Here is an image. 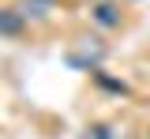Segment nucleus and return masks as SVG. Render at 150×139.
I'll return each instance as SVG.
<instances>
[{
	"mask_svg": "<svg viewBox=\"0 0 150 139\" xmlns=\"http://www.w3.org/2000/svg\"><path fill=\"white\" fill-rule=\"evenodd\" d=\"M26 19L34 15V19H45L49 11H53V0H23V8H19Z\"/></svg>",
	"mask_w": 150,
	"mask_h": 139,
	"instance_id": "nucleus-2",
	"label": "nucleus"
},
{
	"mask_svg": "<svg viewBox=\"0 0 150 139\" xmlns=\"http://www.w3.org/2000/svg\"><path fill=\"white\" fill-rule=\"evenodd\" d=\"M146 139H150V135H146Z\"/></svg>",
	"mask_w": 150,
	"mask_h": 139,
	"instance_id": "nucleus-5",
	"label": "nucleus"
},
{
	"mask_svg": "<svg viewBox=\"0 0 150 139\" xmlns=\"http://www.w3.org/2000/svg\"><path fill=\"white\" fill-rule=\"evenodd\" d=\"M94 19L101 23V26H116L120 15H116V8H112V4H98V8H94Z\"/></svg>",
	"mask_w": 150,
	"mask_h": 139,
	"instance_id": "nucleus-3",
	"label": "nucleus"
},
{
	"mask_svg": "<svg viewBox=\"0 0 150 139\" xmlns=\"http://www.w3.org/2000/svg\"><path fill=\"white\" fill-rule=\"evenodd\" d=\"M23 23H26V15L19 8H0V34L15 38V34H23Z\"/></svg>",
	"mask_w": 150,
	"mask_h": 139,
	"instance_id": "nucleus-1",
	"label": "nucleus"
},
{
	"mask_svg": "<svg viewBox=\"0 0 150 139\" xmlns=\"http://www.w3.org/2000/svg\"><path fill=\"white\" fill-rule=\"evenodd\" d=\"M83 139H112V128H109V124H94Z\"/></svg>",
	"mask_w": 150,
	"mask_h": 139,
	"instance_id": "nucleus-4",
	"label": "nucleus"
}]
</instances>
